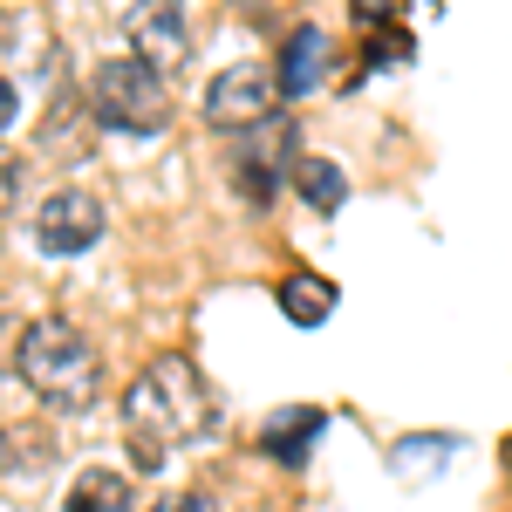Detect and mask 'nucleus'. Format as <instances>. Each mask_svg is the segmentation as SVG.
I'll use <instances>...</instances> for the list:
<instances>
[{
	"label": "nucleus",
	"mask_w": 512,
	"mask_h": 512,
	"mask_svg": "<svg viewBox=\"0 0 512 512\" xmlns=\"http://www.w3.org/2000/svg\"><path fill=\"white\" fill-rule=\"evenodd\" d=\"M219 431V403L205 390L185 355H158L137 369V383L123 390V437H130V458L144 472H158L171 444H198V437Z\"/></svg>",
	"instance_id": "nucleus-1"
},
{
	"label": "nucleus",
	"mask_w": 512,
	"mask_h": 512,
	"mask_svg": "<svg viewBox=\"0 0 512 512\" xmlns=\"http://www.w3.org/2000/svg\"><path fill=\"white\" fill-rule=\"evenodd\" d=\"M14 369H21V383H28L48 410H69V417L103 396V355H96V342L82 335L76 321H62V315H41V321L21 328Z\"/></svg>",
	"instance_id": "nucleus-2"
},
{
	"label": "nucleus",
	"mask_w": 512,
	"mask_h": 512,
	"mask_svg": "<svg viewBox=\"0 0 512 512\" xmlns=\"http://www.w3.org/2000/svg\"><path fill=\"white\" fill-rule=\"evenodd\" d=\"M89 117L103 130H130V137H158L171 123V96H164V76L137 55H117V62H96L89 76Z\"/></svg>",
	"instance_id": "nucleus-3"
},
{
	"label": "nucleus",
	"mask_w": 512,
	"mask_h": 512,
	"mask_svg": "<svg viewBox=\"0 0 512 512\" xmlns=\"http://www.w3.org/2000/svg\"><path fill=\"white\" fill-rule=\"evenodd\" d=\"M274 103H280V76L267 62H226L205 82V123L212 130H253V123L274 117Z\"/></svg>",
	"instance_id": "nucleus-4"
},
{
	"label": "nucleus",
	"mask_w": 512,
	"mask_h": 512,
	"mask_svg": "<svg viewBox=\"0 0 512 512\" xmlns=\"http://www.w3.org/2000/svg\"><path fill=\"white\" fill-rule=\"evenodd\" d=\"M110 226V212H103V198L96 192H48L35 205V246L41 253H55V260H69V253H89L96 239Z\"/></svg>",
	"instance_id": "nucleus-5"
},
{
	"label": "nucleus",
	"mask_w": 512,
	"mask_h": 512,
	"mask_svg": "<svg viewBox=\"0 0 512 512\" xmlns=\"http://www.w3.org/2000/svg\"><path fill=\"white\" fill-rule=\"evenodd\" d=\"M123 41H130L137 62H151L158 76H171V69L192 55V41H185V7H178V0H137V7L123 14Z\"/></svg>",
	"instance_id": "nucleus-6"
},
{
	"label": "nucleus",
	"mask_w": 512,
	"mask_h": 512,
	"mask_svg": "<svg viewBox=\"0 0 512 512\" xmlns=\"http://www.w3.org/2000/svg\"><path fill=\"white\" fill-rule=\"evenodd\" d=\"M274 76H280V96H315L321 76H328V35L321 28H294Z\"/></svg>",
	"instance_id": "nucleus-7"
},
{
	"label": "nucleus",
	"mask_w": 512,
	"mask_h": 512,
	"mask_svg": "<svg viewBox=\"0 0 512 512\" xmlns=\"http://www.w3.org/2000/svg\"><path fill=\"white\" fill-rule=\"evenodd\" d=\"M62 512H137V492H130V478H123V472H110V465H89V472L69 478Z\"/></svg>",
	"instance_id": "nucleus-8"
},
{
	"label": "nucleus",
	"mask_w": 512,
	"mask_h": 512,
	"mask_svg": "<svg viewBox=\"0 0 512 512\" xmlns=\"http://www.w3.org/2000/svg\"><path fill=\"white\" fill-rule=\"evenodd\" d=\"M55 458V437L41 424H0V478H28Z\"/></svg>",
	"instance_id": "nucleus-9"
},
{
	"label": "nucleus",
	"mask_w": 512,
	"mask_h": 512,
	"mask_svg": "<svg viewBox=\"0 0 512 512\" xmlns=\"http://www.w3.org/2000/svg\"><path fill=\"white\" fill-rule=\"evenodd\" d=\"M294 192L308 198L315 212H342L349 178H342V164H328V158H301V164H294Z\"/></svg>",
	"instance_id": "nucleus-10"
},
{
	"label": "nucleus",
	"mask_w": 512,
	"mask_h": 512,
	"mask_svg": "<svg viewBox=\"0 0 512 512\" xmlns=\"http://www.w3.org/2000/svg\"><path fill=\"white\" fill-rule=\"evenodd\" d=\"M315 431H321V410H280L274 424L260 431V444H267L274 458H287V465H294V458L315 444Z\"/></svg>",
	"instance_id": "nucleus-11"
},
{
	"label": "nucleus",
	"mask_w": 512,
	"mask_h": 512,
	"mask_svg": "<svg viewBox=\"0 0 512 512\" xmlns=\"http://www.w3.org/2000/svg\"><path fill=\"white\" fill-rule=\"evenodd\" d=\"M280 308H287V321L315 328V321H328V308H335V287L315 280V274H294L287 287H280Z\"/></svg>",
	"instance_id": "nucleus-12"
},
{
	"label": "nucleus",
	"mask_w": 512,
	"mask_h": 512,
	"mask_svg": "<svg viewBox=\"0 0 512 512\" xmlns=\"http://www.w3.org/2000/svg\"><path fill=\"white\" fill-rule=\"evenodd\" d=\"M21 185H28V158L21 151H0V219L21 205Z\"/></svg>",
	"instance_id": "nucleus-13"
},
{
	"label": "nucleus",
	"mask_w": 512,
	"mask_h": 512,
	"mask_svg": "<svg viewBox=\"0 0 512 512\" xmlns=\"http://www.w3.org/2000/svg\"><path fill=\"white\" fill-rule=\"evenodd\" d=\"M151 512H219V506H212L205 492H178V499H158Z\"/></svg>",
	"instance_id": "nucleus-14"
},
{
	"label": "nucleus",
	"mask_w": 512,
	"mask_h": 512,
	"mask_svg": "<svg viewBox=\"0 0 512 512\" xmlns=\"http://www.w3.org/2000/svg\"><path fill=\"white\" fill-rule=\"evenodd\" d=\"M14 117H21V89L0 76V137H7V123H14Z\"/></svg>",
	"instance_id": "nucleus-15"
}]
</instances>
